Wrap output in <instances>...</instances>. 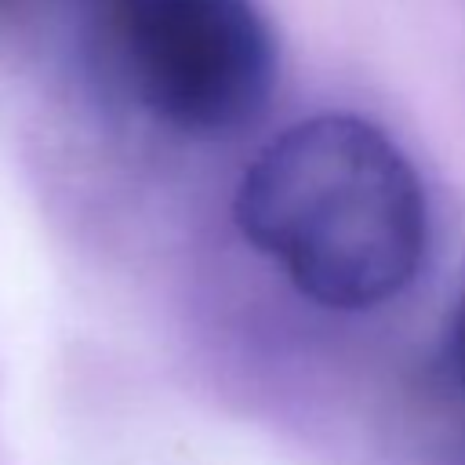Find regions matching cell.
Listing matches in <instances>:
<instances>
[{
	"instance_id": "3957f363",
	"label": "cell",
	"mask_w": 465,
	"mask_h": 465,
	"mask_svg": "<svg viewBox=\"0 0 465 465\" xmlns=\"http://www.w3.org/2000/svg\"><path fill=\"white\" fill-rule=\"evenodd\" d=\"M450 345H454L458 374H461V381H465V291H461L458 309H454V320H450Z\"/></svg>"
},
{
	"instance_id": "6da1fadb",
	"label": "cell",
	"mask_w": 465,
	"mask_h": 465,
	"mask_svg": "<svg viewBox=\"0 0 465 465\" xmlns=\"http://www.w3.org/2000/svg\"><path fill=\"white\" fill-rule=\"evenodd\" d=\"M240 232L323 309H374L418 276L425 189L371 120L323 113L276 134L236 185Z\"/></svg>"
},
{
	"instance_id": "7a4b0ae2",
	"label": "cell",
	"mask_w": 465,
	"mask_h": 465,
	"mask_svg": "<svg viewBox=\"0 0 465 465\" xmlns=\"http://www.w3.org/2000/svg\"><path fill=\"white\" fill-rule=\"evenodd\" d=\"M109 36L134 98L185 134H236L272 98L280 58L254 0H109Z\"/></svg>"
}]
</instances>
